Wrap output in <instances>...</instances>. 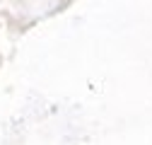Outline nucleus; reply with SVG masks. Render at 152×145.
<instances>
[]
</instances>
